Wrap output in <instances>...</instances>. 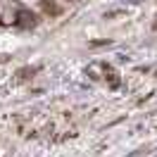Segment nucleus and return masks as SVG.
Masks as SVG:
<instances>
[{
  "label": "nucleus",
  "instance_id": "obj_1",
  "mask_svg": "<svg viewBox=\"0 0 157 157\" xmlns=\"http://www.w3.org/2000/svg\"><path fill=\"white\" fill-rule=\"evenodd\" d=\"M38 7L45 14H50V17H57V14H62V7H59L57 2H52V0H38Z\"/></svg>",
  "mask_w": 157,
  "mask_h": 157
}]
</instances>
